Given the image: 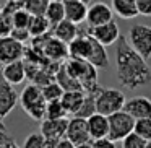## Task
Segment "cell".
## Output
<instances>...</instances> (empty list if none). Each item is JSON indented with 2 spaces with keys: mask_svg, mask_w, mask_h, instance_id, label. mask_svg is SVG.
Returning a JSON list of instances; mask_svg holds the SVG:
<instances>
[{
  "mask_svg": "<svg viewBox=\"0 0 151 148\" xmlns=\"http://www.w3.org/2000/svg\"><path fill=\"white\" fill-rule=\"evenodd\" d=\"M10 36L13 38V39H17L18 43H21V44H24L29 39H33V38H31V33L28 30H13Z\"/></svg>",
  "mask_w": 151,
  "mask_h": 148,
  "instance_id": "34",
  "label": "cell"
},
{
  "mask_svg": "<svg viewBox=\"0 0 151 148\" xmlns=\"http://www.w3.org/2000/svg\"><path fill=\"white\" fill-rule=\"evenodd\" d=\"M68 119H59V121H44L41 122V134L46 138L47 148H55L57 143L63 138H67L68 130Z\"/></svg>",
  "mask_w": 151,
  "mask_h": 148,
  "instance_id": "7",
  "label": "cell"
},
{
  "mask_svg": "<svg viewBox=\"0 0 151 148\" xmlns=\"http://www.w3.org/2000/svg\"><path fill=\"white\" fill-rule=\"evenodd\" d=\"M4 148H20L17 143H15V140L12 137H8L7 140H5V143H4Z\"/></svg>",
  "mask_w": 151,
  "mask_h": 148,
  "instance_id": "39",
  "label": "cell"
},
{
  "mask_svg": "<svg viewBox=\"0 0 151 148\" xmlns=\"http://www.w3.org/2000/svg\"><path fill=\"white\" fill-rule=\"evenodd\" d=\"M68 51H70V59L88 62L89 56H91V38L86 33H80V36L73 43L68 44Z\"/></svg>",
  "mask_w": 151,
  "mask_h": 148,
  "instance_id": "15",
  "label": "cell"
},
{
  "mask_svg": "<svg viewBox=\"0 0 151 148\" xmlns=\"http://www.w3.org/2000/svg\"><path fill=\"white\" fill-rule=\"evenodd\" d=\"M42 93H44V98H46L47 103H50V101H59V99H62V96L65 95V91L60 88V85H59L57 82H54V83H50V85L44 86V88H42Z\"/></svg>",
  "mask_w": 151,
  "mask_h": 148,
  "instance_id": "29",
  "label": "cell"
},
{
  "mask_svg": "<svg viewBox=\"0 0 151 148\" xmlns=\"http://www.w3.org/2000/svg\"><path fill=\"white\" fill-rule=\"evenodd\" d=\"M23 148H47L46 147V138L42 137L41 132H36V134H31L26 137L23 143Z\"/></svg>",
  "mask_w": 151,
  "mask_h": 148,
  "instance_id": "32",
  "label": "cell"
},
{
  "mask_svg": "<svg viewBox=\"0 0 151 148\" xmlns=\"http://www.w3.org/2000/svg\"><path fill=\"white\" fill-rule=\"evenodd\" d=\"M50 0H28L24 2V10L31 17H46Z\"/></svg>",
  "mask_w": 151,
  "mask_h": 148,
  "instance_id": "27",
  "label": "cell"
},
{
  "mask_svg": "<svg viewBox=\"0 0 151 148\" xmlns=\"http://www.w3.org/2000/svg\"><path fill=\"white\" fill-rule=\"evenodd\" d=\"M31 20H33V17L24 8L18 10L13 17V30H29Z\"/></svg>",
  "mask_w": 151,
  "mask_h": 148,
  "instance_id": "30",
  "label": "cell"
},
{
  "mask_svg": "<svg viewBox=\"0 0 151 148\" xmlns=\"http://www.w3.org/2000/svg\"><path fill=\"white\" fill-rule=\"evenodd\" d=\"M52 34H54V38L60 39L62 43L70 44L80 36V31H78V26H76L75 23H72V21H68V20H63L62 23L57 25L52 30Z\"/></svg>",
  "mask_w": 151,
  "mask_h": 148,
  "instance_id": "20",
  "label": "cell"
},
{
  "mask_svg": "<svg viewBox=\"0 0 151 148\" xmlns=\"http://www.w3.org/2000/svg\"><path fill=\"white\" fill-rule=\"evenodd\" d=\"M2 77L5 78V82H8L12 86L20 85L26 78V67H24V60H18V62L8 64L2 69Z\"/></svg>",
  "mask_w": 151,
  "mask_h": 148,
  "instance_id": "18",
  "label": "cell"
},
{
  "mask_svg": "<svg viewBox=\"0 0 151 148\" xmlns=\"http://www.w3.org/2000/svg\"><path fill=\"white\" fill-rule=\"evenodd\" d=\"M86 34L91 36L93 39H96L99 44L102 46H111V44L117 43L120 39V31H119V25L115 21L104 25V26H98V28H88Z\"/></svg>",
  "mask_w": 151,
  "mask_h": 148,
  "instance_id": "10",
  "label": "cell"
},
{
  "mask_svg": "<svg viewBox=\"0 0 151 148\" xmlns=\"http://www.w3.org/2000/svg\"><path fill=\"white\" fill-rule=\"evenodd\" d=\"M55 82L60 85V88L63 90L65 93H70V91H85L81 86V83L76 82L75 78H72V77L68 75V72H67L65 69V64L62 65V69L59 70V73L55 75Z\"/></svg>",
  "mask_w": 151,
  "mask_h": 148,
  "instance_id": "24",
  "label": "cell"
},
{
  "mask_svg": "<svg viewBox=\"0 0 151 148\" xmlns=\"http://www.w3.org/2000/svg\"><path fill=\"white\" fill-rule=\"evenodd\" d=\"M91 38V36H89ZM88 62L91 64L94 69H101L106 70L109 69V56H107V51L102 44H99L96 39L91 38V56H89Z\"/></svg>",
  "mask_w": 151,
  "mask_h": 148,
  "instance_id": "19",
  "label": "cell"
},
{
  "mask_svg": "<svg viewBox=\"0 0 151 148\" xmlns=\"http://www.w3.org/2000/svg\"><path fill=\"white\" fill-rule=\"evenodd\" d=\"M0 69H4V65H2V60H0Z\"/></svg>",
  "mask_w": 151,
  "mask_h": 148,
  "instance_id": "42",
  "label": "cell"
},
{
  "mask_svg": "<svg viewBox=\"0 0 151 148\" xmlns=\"http://www.w3.org/2000/svg\"><path fill=\"white\" fill-rule=\"evenodd\" d=\"M146 148H151V142H148V145H146Z\"/></svg>",
  "mask_w": 151,
  "mask_h": 148,
  "instance_id": "41",
  "label": "cell"
},
{
  "mask_svg": "<svg viewBox=\"0 0 151 148\" xmlns=\"http://www.w3.org/2000/svg\"><path fill=\"white\" fill-rule=\"evenodd\" d=\"M88 129L93 142L104 140L109 137V117L102 114H94L88 119Z\"/></svg>",
  "mask_w": 151,
  "mask_h": 148,
  "instance_id": "16",
  "label": "cell"
},
{
  "mask_svg": "<svg viewBox=\"0 0 151 148\" xmlns=\"http://www.w3.org/2000/svg\"><path fill=\"white\" fill-rule=\"evenodd\" d=\"M46 18L50 25V30H54L57 25L62 23L65 20V5H63V2H60V0H50Z\"/></svg>",
  "mask_w": 151,
  "mask_h": 148,
  "instance_id": "22",
  "label": "cell"
},
{
  "mask_svg": "<svg viewBox=\"0 0 151 148\" xmlns=\"http://www.w3.org/2000/svg\"><path fill=\"white\" fill-rule=\"evenodd\" d=\"M24 49H26V46L18 43L12 36L0 39V60H2V65L5 67L8 64L23 60L24 59Z\"/></svg>",
  "mask_w": 151,
  "mask_h": 148,
  "instance_id": "9",
  "label": "cell"
},
{
  "mask_svg": "<svg viewBox=\"0 0 151 148\" xmlns=\"http://www.w3.org/2000/svg\"><path fill=\"white\" fill-rule=\"evenodd\" d=\"M88 28H98L111 23L112 20V10L106 2H96L88 8Z\"/></svg>",
  "mask_w": 151,
  "mask_h": 148,
  "instance_id": "12",
  "label": "cell"
},
{
  "mask_svg": "<svg viewBox=\"0 0 151 148\" xmlns=\"http://www.w3.org/2000/svg\"><path fill=\"white\" fill-rule=\"evenodd\" d=\"M146 145H148V142L143 140L141 137H138L135 132L122 142V148H146Z\"/></svg>",
  "mask_w": 151,
  "mask_h": 148,
  "instance_id": "33",
  "label": "cell"
},
{
  "mask_svg": "<svg viewBox=\"0 0 151 148\" xmlns=\"http://www.w3.org/2000/svg\"><path fill=\"white\" fill-rule=\"evenodd\" d=\"M18 101L20 98H18L17 90L0 75V129L5 127V117L15 109Z\"/></svg>",
  "mask_w": 151,
  "mask_h": 148,
  "instance_id": "8",
  "label": "cell"
},
{
  "mask_svg": "<svg viewBox=\"0 0 151 148\" xmlns=\"http://www.w3.org/2000/svg\"><path fill=\"white\" fill-rule=\"evenodd\" d=\"M93 147L94 148H117L114 142H111L109 138H104V140H96L93 142Z\"/></svg>",
  "mask_w": 151,
  "mask_h": 148,
  "instance_id": "36",
  "label": "cell"
},
{
  "mask_svg": "<svg viewBox=\"0 0 151 148\" xmlns=\"http://www.w3.org/2000/svg\"><path fill=\"white\" fill-rule=\"evenodd\" d=\"M124 111L130 114L135 121L151 119V99L145 98V96H135L125 103Z\"/></svg>",
  "mask_w": 151,
  "mask_h": 148,
  "instance_id": "13",
  "label": "cell"
},
{
  "mask_svg": "<svg viewBox=\"0 0 151 148\" xmlns=\"http://www.w3.org/2000/svg\"><path fill=\"white\" fill-rule=\"evenodd\" d=\"M111 4L114 12L124 20H130V18L140 15L137 8V2H133V0H112Z\"/></svg>",
  "mask_w": 151,
  "mask_h": 148,
  "instance_id": "23",
  "label": "cell"
},
{
  "mask_svg": "<svg viewBox=\"0 0 151 148\" xmlns=\"http://www.w3.org/2000/svg\"><path fill=\"white\" fill-rule=\"evenodd\" d=\"M135 134L138 137H141L143 140L151 142V119L137 121V124H135Z\"/></svg>",
  "mask_w": 151,
  "mask_h": 148,
  "instance_id": "31",
  "label": "cell"
},
{
  "mask_svg": "<svg viewBox=\"0 0 151 148\" xmlns=\"http://www.w3.org/2000/svg\"><path fill=\"white\" fill-rule=\"evenodd\" d=\"M96 98H98V95H94V93H85V101H83V106L76 117H81L88 121L89 117L98 114V111H96Z\"/></svg>",
  "mask_w": 151,
  "mask_h": 148,
  "instance_id": "26",
  "label": "cell"
},
{
  "mask_svg": "<svg viewBox=\"0 0 151 148\" xmlns=\"http://www.w3.org/2000/svg\"><path fill=\"white\" fill-rule=\"evenodd\" d=\"M44 56L49 60L57 64H65L67 60L70 59V51H68V44L62 43L57 38H50L47 41L46 47H44Z\"/></svg>",
  "mask_w": 151,
  "mask_h": 148,
  "instance_id": "14",
  "label": "cell"
},
{
  "mask_svg": "<svg viewBox=\"0 0 151 148\" xmlns=\"http://www.w3.org/2000/svg\"><path fill=\"white\" fill-rule=\"evenodd\" d=\"M55 148H75V145H73L68 138H63V140H60L59 143H57Z\"/></svg>",
  "mask_w": 151,
  "mask_h": 148,
  "instance_id": "38",
  "label": "cell"
},
{
  "mask_svg": "<svg viewBox=\"0 0 151 148\" xmlns=\"http://www.w3.org/2000/svg\"><path fill=\"white\" fill-rule=\"evenodd\" d=\"M138 13L143 17H151V0H137Z\"/></svg>",
  "mask_w": 151,
  "mask_h": 148,
  "instance_id": "35",
  "label": "cell"
},
{
  "mask_svg": "<svg viewBox=\"0 0 151 148\" xmlns=\"http://www.w3.org/2000/svg\"><path fill=\"white\" fill-rule=\"evenodd\" d=\"M20 104L31 119H34L37 122L46 121L44 117H46V111H47V101L44 98L41 86L31 85V83L28 86H24V90L20 95Z\"/></svg>",
  "mask_w": 151,
  "mask_h": 148,
  "instance_id": "3",
  "label": "cell"
},
{
  "mask_svg": "<svg viewBox=\"0 0 151 148\" xmlns=\"http://www.w3.org/2000/svg\"><path fill=\"white\" fill-rule=\"evenodd\" d=\"M115 64L117 78L122 86L135 90L151 83V69L146 59H143L124 36H120L115 46Z\"/></svg>",
  "mask_w": 151,
  "mask_h": 148,
  "instance_id": "1",
  "label": "cell"
},
{
  "mask_svg": "<svg viewBox=\"0 0 151 148\" xmlns=\"http://www.w3.org/2000/svg\"><path fill=\"white\" fill-rule=\"evenodd\" d=\"M130 46L140 54L143 59L151 57V26L148 25H135L128 33Z\"/></svg>",
  "mask_w": 151,
  "mask_h": 148,
  "instance_id": "6",
  "label": "cell"
},
{
  "mask_svg": "<svg viewBox=\"0 0 151 148\" xmlns=\"http://www.w3.org/2000/svg\"><path fill=\"white\" fill-rule=\"evenodd\" d=\"M75 148H94L93 147V142H89V143H83V145H78V147Z\"/></svg>",
  "mask_w": 151,
  "mask_h": 148,
  "instance_id": "40",
  "label": "cell"
},
{
  "mask_svg": "<svg viewBox=\"0 0 151 148\" xmlns=\"http://www.w3.org/2000/svg\"><path fill=\"white\" fill-rule=\"evenodd\" d=\"M10 137L8 135V130H7V127H2L0 129V148H4V143H5V140Z\"/></svg>",
  "mask_w": 151,
  "mask_h": 148,
  "instance_id": "37",
  "label": "cell"
},
{
  "mask_svg": "<svg viewBox=\"0 0 151 148\" xmlns=\"http://www.w3.org/2000/svg\"><path fill=\"white\" fill-rule=\"evenodd\" d=\"M135 121L130 114H127L125 111H120L117 114L109 117V140L111 142H124L128 135H132L135 132Z\"/></svg>",
  "mask_w": 151,
  "mask_h": 148,
  "instance_id": "5",
  "label": "cell"
},
{
  "mask_svg": "<svg viewBox=\"0 0 151 148\" xmlns=\"http://www.w3.org/2000/svg\"><path fill=\"white\" fill-rule=\"evenodd\" d=\"M67 111L63 108L62 101H50L47 103V111H46V119L47 121H59V119H67Z\"/></svg>",
  "mask_w": 151,
  "mask_h": 148,
  "instance_id": "28",
  "label": "cell"
},
{
  "mask_svg": "<svg viewBox=\"0 0 151 148\" xmlns=\"http://www.w3.org/2000/svg\"><path fill=\"white\" fill-rule=\"evenodd\" d=\"M62 104L65 108L67 114H72V116H78L80 109L83 106V101H85V91H70L65 93L62 96Z\"/></svg>",
  "mask_w": 151,
  "mask_h": 148,
  "instance_id": "21",
  "label": "cell"
},
{
  "mask_svg": "<svg viewBox=\"0 0 151 148\" xmlns=\"http://www.w3.org/2000/svg\"><path fill=\"white\" fill-rule=\"evenodd\" d=\"M65 20L78 25L88 18V7L81 0H65Z\"/></svg>",
  "mask_w": 151,
  "mask_h": 148,
  "instance_id": "17",
  "label": "cell"
},
{
  "mask_svg": "<svg viewBox=\"0 0 151 148\" xmlns=\"http://www.w3.org/2000/svg\"><path fill=\"white\" fill-rule=\"evenodd\" d=\"M65 69L72 78L81 83L85 93H94L99 95L101 86L98 85V69L91 65L86 60H76V59H68L65 62Z\"/></svg>",
  "mask_w": 151,
  "mask_h": 148,
  "instance_id": "2",
  "label": "cell"
},
{
  "mask_svg": "<svg viewBox=\"0 0 151 148\" xmlns=\"http://www.w3.org/2000/svg\"><path fill=\"white\" fill-rule=\"evenodd\" d=\"M67 138L72 142L75 147L83 143H89L91 135L88 129V121L81 117H73L68 122V130H67Z\"/></svg>",
  "mask_w": 151,
  "mask_h": 148,
  "instance_id": "11",
  "label": "cell"
},
{
  "mask_svg": "<svg viewBox=\"0 0 151 148\" xmlns=\"http://www.w3.org/2000/svg\"><path fill=\"white\" fill-rule=\"evenodd\" d=\"M125 96L120 90L115 88H102L96 98V111L98 114H102L106 117L117 114L124 111L125 108Z\"/></svg>",
  "mask_w": 151,
  "mask_h": 148,
  "instance_id": "4",
  "label": "cell"
},
{
  "mask_svg": "<svg viewBox=\"0 0 151 148\" xmlns=\"http://www.w3.org/2000/svg\"><path fill=\"white\" fill-rule=\"evenodd\" d=\"M28 31L31 33V38H39V36H44V34L50 33L52 30H50V25L46 17H33Z\"/></svg>",
  "mask_w": 151,
  "mask_h": 148,
  "instance_id": "25",
  "label": "cell"
}]
</instances>
